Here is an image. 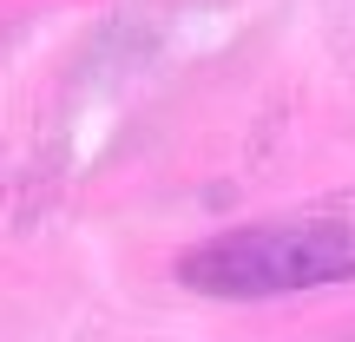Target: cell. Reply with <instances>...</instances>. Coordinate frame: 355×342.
Here are the masks:
<instances>
[{
  "label": "cell",
  "instance_id": "cell-1",
  "mask_svg": "<svg viewBox=\"0 0 355 342\" xmlns=\"http://www.w3.org/2000/svg\"><path fill=\"white\" fill-rule=\"evenodd\" d=\"M355 277L349 217H270L204 237L178 257V283L198 296H290Z\"/></svg>",
  "mask_w": 355,
  "mask_h": 342
}]
</instances>
